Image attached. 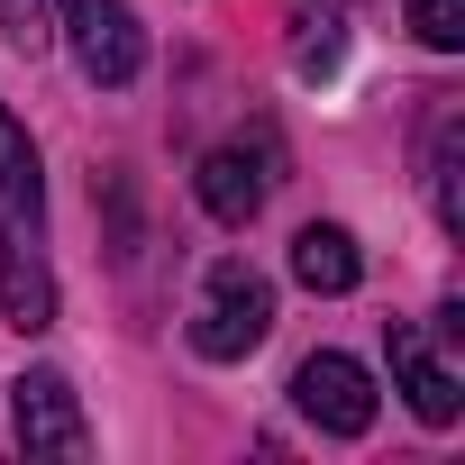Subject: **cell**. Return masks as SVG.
<instances>
[{
    "label": "cell",
    "mask_w": 465,
    "mask_h": 465,
    "mask_svg": "<svg viewBox=\"0 0 465 465\" xmlns=\"http://www.w3.org/2000/svg\"><path fill=\"white\" fill-rule=\"evenodd\" d=\"M0 238H10V265H0V311L10 329H55V283H46V173L28 128L0 110Z\"/></svg>",
    "instance_id": "cell-1"
},
{
    "label": "cell",
    "mask_w": 465,
    "mask_h": 465,
    "mask_svg": "<svg viewBox=\"0 0 465 465\" xmlns=\"http://www.w3.org/2000/svg\"><path fill=\"white\" fill-rule=\"evenodd\" d=\"M274 338V283L256 274V265H210V283H201V311H192V347L210 356V365H238V356H256Z\"/></svg>",
    "instance_id": "cell-2"
},
{
    "label": "cell",
    "mask_w": 465,
    "mask_h": 465,
    "mask_svg": "<svg viewBox=\"0 0 465 465\" xmlns=\"http://www.w3.org/2000/svg\"><path fill=\"white\" fill-rule=\"evenodd\" d=\"M64 28H74V64L101 92H119V83L146 74V28H137L128 0H64Z\"/></svg>",
    "instance_id": "cell-3"
},
{
    "label": "cell",
    "mask_w": 465,
    "mask_h": 465,
    "mask_svg": "<svg viewBox=\"0 0 465 465\" xmlns=\"http://www.w3.org/2000/svg\"><path fill=\"white\" fill-rule=\"evenodd\" d=\"M292 401H302V420H320L329 438H365L374 429V374L356 365V356H302V374H292Z\"/></svg>",
    "instance_id": "cell-4"
},
{
    "label": "cell",
    "mask_w": 465,
    "mask_h": 465,
    "mask_svg": "<svg viewBox=\"0 0 465 465\" xmlns=\"http://www.w3.org/2000/svg\"><path fill=\"white\" fill-rule=\"evenodd\" d=\"M10 420H19V447L28 456H83V401H74V383L64 374H19L10 383Z\"/></svg>",
    "instance_id": "cell-5"
},
{
    "label": "cell",
    "mask_w": 465,
    "mask_h": 465,
    "mask_svg": "<svg viewBox=\"0 0 465 465\" xmlns=\"http://www.w3.org/2000/svg\"><path fill=\"white\" fill-rule=\"evenodd\" d=\"M274 192V146H210L201 155V210L219 228H247Z\"/></svg>",
    "instance_id": "cell-6"
},
{
    "label": "cell",
    "mask_w": 465,
    "mask_h": 465,
    "mask_svg": "<svg viewBox=\"0 0 465 465\" xmlns=\"http://www.w3.org/2000/svg\"><path fill=\"white\" fill-rule=\"evenodd\" d=\"M392 383H401V401L429 420V429H447L456 411H465V392H456V374L429 356V338L420 329H392Z\"/></svg>",
    "instance_id": "cell-7"
},
{
    "label": "cell",
    "mask_w": 465,
    "mask_h": 465,
    "mask_svg": "<svg viewBox=\"0 0 465 465\" xmlns=\"http://www.w3.org/2000/svg\"><path fill=\"white\" fill-rule=\"evenodd\" d=\"M292 274H302L311 292H356V283H365V256H356V238H347V228L311 219L302 238H292Z\"/></svg>",
    "instance_id": "cell-8"
},
{
    "label": "cell",
    "mask_w": 465,
    "mask_h": 465,
    "mask_svg": "<svg viewBox=\"0 0 465 465\" xmlns=\"http://www.w3.org/2000/svg\"><path fill=\"white\" fill-rule=\"evenodd\" d=\"M338 55H347V19L338 10H292V64L320 83V74H338Z\"/></svg>",
    "instance_id": "cell-9"
},
{
    "label": "cell",
    "mask_w": 465,
    "mask_h": 465,
    "mask_svg": "<svg viewBox=\"0 0 465 465\" xmlns=\"http://www.w3.org/2000/svg\"><path fill=\"white\" fill-rule=\"evenodd\" d=\"M411 28L429 55H456L465 46V0H411Z\"/></svg>",
    "instance_id": "cell-10"
},
{
    "label": "cell",
    "mask_w": 465,
    "mask_h": 465,
    "mask_svg": "<svg viewBox=\"0 0 465 465\" xmlns=\"http://www.w3.org/2000/svg\"><path fill=\"white\" fill-rule=\"evenodd\" d=\"M438 228H465V192H456V128H438Z\"/></svg>",
    "instance_id": "cell-11"
},
{
    "label": "cell",
    "mask_w": 465,
    "mask_h": 465,
    "mask_svg": "<svg viewBox=\"0 0 465 465\" xmlns=\"http://www.w3.org/2000/svg\"><path fill=\"white\" fill-rule=\"evenodd\" d=\"M0 37H10V46H46V0H0Z\"/></svg>",
    "instance_id": "cell-12"
}]
</instances>
